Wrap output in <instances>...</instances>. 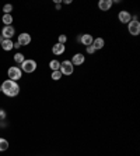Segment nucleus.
Masks as SVG:
<instances>
[{
	"label": "nucleus",
	"mask_w": 140,
	"mask_h": 156,
	"mask_svg": "<svg viewBox=\"0 0 140 156\" xmlns=\"http://www.w3.org/2000/svg\"><path fill=\"white\" fill-rule=\"evenodd\" d=\"M2 92L9 98H16L17 95L20 94V85L17 84L16 81L6 80V81L2 84Z\"/></svg>",
	"instance_id": "f257e3e1"
},
{
	"label": "nucleus",
	"mask_w": 140,
	"mask_h": 156,
	"mask_svg": "<svg viewBox=\"0 0 140 156\" xmlns=\"http://www.w3.org/2000/svg\"><path fill=\"white\" fill-rule=\"evenodd\" d=\"M7 77H9V80L17 82L23 78V71H21V68L17 67V66H11V67H9V70H7Z\"/></svg>",
	"instance_id": "f03ea898"
},
{
	"label": "nucleus",
	"mask_w": 140,
	"mask_h": 156,
	"mask_svg": "<svg viewBox=\"0 0 140 156\" xmlns=\"http://www.w3.org/2000/svg\"><path fill=\"white\" fill-rule=\"evenodd\" d=\"M36 67H38V64H36L35 60H32V58H25L20 68H21V71H23V73L31 74V73H34L36 70Z\"/></svg>",
	"instance_id": "7ed1b4c3"
},
{
	"label": "nucleus",
	"mask_w": 140,
	"mask_h": 156,
	"mask_svg": "<svg viewBox=\"0 0 140 156\" xmlns=\"http://www.w3.org/2000/svg\"><path fill=\"white\" fill-rule=\"evenodd\" d=\"M59 71L62 73V75H72L74 73V66L72 64L70 60H65V62H60V68Z\"/></svg>",
	"instance_id": "20e7f679"
},
{
	"label": "nucleus",
	"mask_w": 140,
	"mask_h": 156,
	"mask_svg": "<svg viewBox=\"0 0 140 156\" xmlns=\"http://www.w3.org/2000/svg\"><path fill=\"white\" fill-rule=\"evenodd\" d=\"M127 32L132 36H137L140 34V23L139 20H131L127 23Z\"/></svg>",
	"instance_id": "39448f33"
},
{
	"label": "nucleus",
	"mask_w": 140,
	"mask_h": 156,
	"mask_svg": "<svg viewBox=\"0 0 140 156\" xmlns=\"http://www.w3.org/2000/svg\"><path fill=\"white\" fill-rule=\"evenodd\" d=\"M93 41H94V38H93L91 34H81V35L77 36V42H80L81 45H84L85 48L90 45H93Z\"/></svg>",
	"instance_id": "423d86ee"
},
{
	"label": "nucleus",
	"mask_w": 140,
	"mask_h": 156,
	"mask_svg": "<svg viewBox=\"0 0 140 156\" xmlns=\"http://www.w3.org/2000/svg\"><path fill=\"white\" fill-rule=\"evenodd\" d=\"M118 20H119L121 24H127L132 20V14L129 13L127 10H121V11L118 13Z\"/></svg>",
	"instance_id": "0eeeda50"
},
{
	"label": "nucleus",
	"mask_w": 140,
	"mask_h": 156,
	"mask_svg": "<svg viewBox=\"0 0 140 156\" xmlns=\"http://www.w3.org/2000/svg\"><path fill=\"white\" fill-rule=\"evenodd\" d=\"M14 34H16L14 27L13 25H7V27H3V29H2V34H0V35L3 36L4 39H11L14 36Z\"/></svg>",
	"instance_id": "6e6552de"
},
{
	"label": "nucleus",
	"mask_w": 140,
	"mask_h": 156,
	"mask_svg": "<svg viewBox=\"0 0 140 156\" xmlns=\"http://www.w3.org/2000/svg\"><path fill=\"white\" fill-rule=\"evenodd\" d=\"M72 64L74 66H81V64H84V62H85V56L83 55V53H74V55L72 56Z\"/></svg>",
	"instance_id": "1a4fd4ad"
},
{
	"label": "nucleus",
	"mask_w": 140,
	"mask_h": 156,
	"mask_svg": "<svg viewBox=\"0 0 140 156\" xmlns=\"http://www.w3.org/2000/svg\"><path fill=\"white\" fill-rule=\"evenodd\" d=\"M17 42L20 43V46H27L31 43V35L27 32H23V34H20L18 38H17Z\"/></svg>",
	"instance_id": "9d476101"
},
{
	"label": "nucleus",
	"mask_w": 140,
	"mask_h": 156,
	"mask_svg": "<svg viewBox=\"0 0 140 156\" xmlns=\"http://www.w3.org/2000/svg\"><path fill=\"white\" fill-rule=\"evenodd\" d=\"M112 6H114L112 0H100L98 2V9L101 11H109L112 9Z\"/></svg>",
	"instance_id": "9b49d317"
},
{
	"label": "nucleus",
	"mask_w": 140,
	"mask_h": 156,
	"mask_svg": "<svg viewBox=\"0 0 140 156\" xmlns=\"http://www.w3.org/2000/svg\"><path fill=\"white\" fill-rule=\"evenodd\" d=\"M65 52H66V45H62V43H55V45L52 46V53L55 56H62Z\"/></svg>",
	"instance_id": "f8f14e48"
},
{
	"label": "nucleus",
	"mask_w": 140,
	"mask_h": 156,
	"mask_svg": "<svg viewBox=\"0 0 140 156\" xmlns=\"http://www.w3.org/2000/svg\"><path fill=\"white\" fill-rule=\"evenodd\" d=\"M93 46H94L95 50H101V49L105 46L104 38H94V41H93Z\"/></svg>",
	"instance_id": "ddd939ff"
},
{
	"label": "nucleus",
	"mask_w": 140,
	"mask_h": 156,
	"mask_svg": "<svg viewBox=\"0 0 140 156\" xmlns=\"http://www.w3.org/2000/svg\"><path fill=\"white\" fill-rule=\"evenodd\" d=\"M13 46H14V42L11 39H4L3 42H2V49L6 50V52H10V50L13 49Z\"/></svg>",
	"instance_id": "4468645a"
},
{
	"label": "nucleus",
	"mask_w": 140,
	"mask_h": 156,
	"mask_svg": "<svg viewBox=\"0 0 140 156\" xmlns=\"http://www.w3.org/2000/svg\"><path fill=\"white\" fill-rule=\"evenodd\" d=\"M2 21H3L4 27L11 25V24H13V16H11V14H3V17H2Z\"/></svg>",
	"instance_id": "2eb2a0df"
},
{
	"label": "nucleus",
	"mask_w": 140,
	"mask_h": 156,
	"mask_svg": "<svg viewBox=\"0 0 140 156\" xmlns=\"http://www.w3.org/2000/svg\"><path fill=\"white\" fill-rule=\"evenodd\" d=\"M49 68H51L52 71H58L59 68H60V62H59V60H51V62H49Z\"/></svg>",
	"instance_id": "dca6fc26"
},
{
	"label": "nucleus",
	"mask_w": 140,
	"mask_h": 156,
	"mask_svg": "<svg viewBox=\"0 0 140 156\" xmlns=\"http://www.w3.org/2000/svg\"><path fill=\"white\" fill-rule=\"evenodd\" d=\"M24 60H25V56H24L21 52H17L16 55H14V62H16L17 64H23Z\"/></svg>",
	"instance_id": "f3484780"
},
{
	"label": "nucleus",
	"mask_w": 140,
	"mask_h": 156,
	"mask_svg": "<svg viewBox=\"0 0 140 156\" xmlns=\"http://www.w3.org/2000/svg\"><path fill=\"white\" fill-rule=\"evenodd\" d=\"M9 141L6 138H0V152H4V151L9 149Z\"/></svg>",
	"instance_id": "a211bd4d"
},
{
	"label": "nucleus",
	"mask_w": 140,
	"mask_h": 156,
	"mask_svg": "<svg viewBox=\"0 0 140 156\" xmlns=\"http://www.w3.org/2000/svg\"><path fill=\"white\" fill-rule=\"evenodd\" d=\"M63 75H62V73L59 71H52V74H51V78H52L53 81H59V80H60V78H62Z\"/></svg>",
	"instance_id": "6ab92c4d"
},
{
	"label": "nucleus",
	"mask_w": 140,
	"mask_h": 156,
	"mask_svg": "<svg viewBox=\"0 0 140 156\" xmlns=\"http://www.w3.org/2000/svg\"><path fill=\"white\" fill-rule=\"evenodd\" d=\"M66 42H67V35H65V34H60V35L58 36V43L66 45Z\"/></svg>",
	"instance_id": "aec40b11"
},
{
	"label": "nucleus",
	"mask_w": 140,
	"mask_h": 156,
	"mask_svg": "<svg viewBox=\"0 0 140 156\" xmlns=\"http://www.w3.org/2000/svg\"><path fill=\"white\" fill-rule=\"evenodd\" d=\"M13 11V4H4L3 6V13L4 14H11Z\"/></svg>",
	"instance_id": "412c9836"
},
{
	"label": "nucleus",
	"mask_w": 140,
	"mask_h": 156,
	"mask_svg": "<svg viewBox=\"0 0 140 156\" xmlns=\"http://www.w3.org/2000/svg\"><path fill=\"white\" fill-rule=\"evenodd\" d=\"M85 52H87V55H94L97 50L94 49V46H93V45H90V46H87V48H85Z\"/></svg>",
	"instance_id": "4be33fe9"
},
{
	"label": "nucleus",
	"mask_w": 140,
	"mask_h": 156,
	"mask_svg": "<svg viewBox=\"0 0 140 156\" xmlns=\"http://www.w3.org/2000/svg\"><path fill=\"white\" fill-rule=\"evenodd\" d=\"M6 117H7L6 110H3V109H0V121H4V120H6Z\"/></svg>",
	"instance_id": "5701e85b"
},
{
	"label": "nucleus",
	"mask_w": 140,
	"mask_h": 156,
	"mask_svg": "<svg viewBox=\"0 0 140 156\" xmlns=\"http://www.w3.org/2000/svg\"><path fill=\"white\" fill-rule=\"evenodd\" d=\"M20 48H21V46H20V43H18V42H16V43H14L13 49H20Z\"/></svg>",
	"instance_id": "b1692460"
},
{
	"label": "nucleus",
	"mask_w": 140,
	"mask_h": 156,
	"mask_svg": "<svg viewBox=\"0 0 140 156\" xmlns=\"http://www.w3.org/2000/svg\"><path fill=\"white\" fill-rule=\"evenodd\" d=\"M62 3H65V4H72V0H63Z\"/></svg>",
	"instance_id": "393cba45"
},
{
	"label": "nucleus",
	"mask_w": 140,
	"mask_h": 156,
	"mask_svg": "<svg viewBox=\"0 0 140 156\" xmlns=\"http://www.w3.org/2000/svg\"><path fill=\"white\" fill-rule=\"evenodd\" d=\"M62 9V4H56V10H60Z\"/></svg>",
	"instance_id": "a878e982"
},
{
	"label": "nucleus",
	"mask_w": 140,
	"mask_h": 156,
	"mask_svg": "<svg viewBox=\"0 0 140 156\" xmlns=\"http://www.w3.org/2000/svg\"><path fill=\"white\" fill-rule=\"evenodd\" d=\"M3 41H4V38H3L2 35H0V45H2V42H3Z\"/></svg>",
	"instance_id": "bb28decb"
},
{
	"label": "nucleus",
	"mask_w": 140,
	"mask_h": 156,
	"mask_svg": "<svg viewBox=\"0 0 140 156\" xmlns=\"http://www.w3.org/2000/svg\"><path fill=\"white\" fill-rule=\"evenodd\" d=\"M0 92H2V85H0Z\"/></svg>",
	"instance_id": "cd10ccee"
}]
</instances>
